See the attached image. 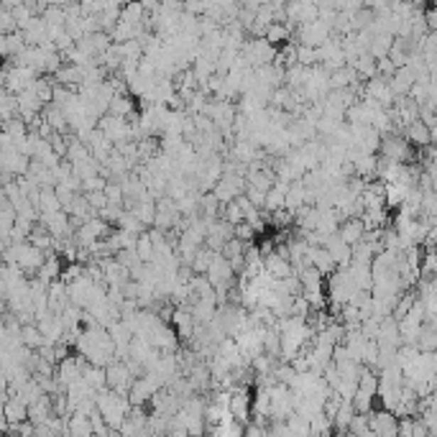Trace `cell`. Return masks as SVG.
<instances>
[{"instance_id": "4", "label": "cell", "mask_w": 437, "mask_h": 437, "mask_svg": "<svg viewBox=\"0 0 437 437\" xmlns=\"http://www.w3.org/2000/svg\"><path fill=\"white\" fill-rule=\"evenodd\" d=\"M401 419L389 409H374L371 412V432L376 437H399Z\"/></svg>"}, {"instance_id": "15", "label": "cell", "mask_w": 437, "mask_h": 437, "mask_svg": "<svg viewBox=\"0 0 437 437\" xmlns=\"http://www.w3.org/2000/svg\"><path fill=\"white\" fill-rule=\"evenodd\" d=\"M0 115H3V123L18 118V95L3 90V95H0Z\"/></svg>"}, {"instance_id": "16", "label": "cell", "mask_w": 437, "mask_h": 437, "mask_svg": "<svg viewBox=\"0 0 437 437\" xmlns=\"http://www.w3.org/2000/svg\"><path fill=\"white\" fill-rule=\"evenodd\" d=\"M21 340H23V345L28 350H38L46 342L44 335H41V330H38V325H26V328H21Z\"/></svg>"}, {"instance_id": "12", "label": "cell", "mask_w": 437, "mask_h": 437, "mask_svg": "<svg viewBox=\"0 0 437 437\" xmlns=\"http://www.w3.org/2000/svg\"><path fill=\"white\" fill-rule=\"evenodd\" d=\"M36 207H38V212H41V217L57 215V212L64 210L57 197V190H41V195H38V200H36Z\"/></svg>"}, {"instance_id": "6", "label": "cell", "mask_w": 437, "mask_h": 437, "mask_svg": "<svg viewBox=\"0 0 437 437\" xmlns=\"http://www.w3.org/2000/svg\"><path fill=\"white\" fill-rule=\"evenodd\" d=\"M307 259H310V266H315L317 271L323 274L325 279H330V276L338 271L335 259L328 254V248H325V246H320V248H312L310 246V256H307Z\"/></svg>"}, {"instance_id": "7", "label": "cell", "mask_w": 437, "mask_h": 437, "mask_svg": "<svg viewBox=\"0 0 437 437\" xmlns=\"http://www.w3.org/2000/svg\"><path fill=\"white\" fill-rule=\"evenodd\" d=\"M366 233H368V230H366V225H363L361 217H355V220H345V222H340V230H338V235H340L342 241L348 243L350 248L366 241Z\"/></svg>"}, {"instance_id": "5", "label": "cell", "mask_w": 437, "mask_h": 437, "mask_svg": "<svg viewBox=\"0 0 437 437\" xmlns=\"http://www.w3.org/2000/svg\"><path fill=\"white\" fill-rule=\"evenodd\" d=\"M3 417H6V427L23 425V422H28V404L21 401L18 396L6 399V404H3Z\"/></svg>"}, {"instance_id": "3", "label": "cell", "mask_w": 437, "mask_h": 437, "mask_svg": "<svg viewBox=\"0 0 437 437\" xmlns=\"http://www.w3.org/2000/svg\"><path fill=\"white\" fill-rule=\"evenodd\" d=\"M31 161L33 158L16 151V149H6V151L0 153V169H3V174H8V177H13V179L26 177L28 169H31Z\"/></svg>"}, {"instance_id": "18", "label": "cell", "mask_w": 437, "mask_h": 437, "mask_svg": "<svg viewBox=\"0 0 437 437\" xmlns=\"http://www.w3.org/2000/svg\"><path fill=\"white\" fill-rule=\"evenodd\" d=\"M210 435L212 437H246V430H243V425H238L235 419H228V422L217 425Z\"/></svg>"}, {"instance_id": "13", "label": "cell", "mask_w": 437, "mask_h": 437, "mask_svg": "<svg viewBox=\"0 0 437 437\" xmlns=\"http://www.w3.org/2000/svg\"><path fill=\"white\" fill-rule=\"evenodd\" d=\"M217 254L215 251H210L207 246H203L200 251H197L195 261H192V271L197 274V276H207V271L212 269V264H215Z\"/></svg>"}, {"instance_id": "10", "label": "cell", "mask_w": 437, "mask_h": 437, "mask_svg": "<svg viewBox=\"0 0 437 437\" xmlns=\"http://www.w3.org/2000/svg\"><path fill=\"white\" fill-rule=\"evenodd\" d=\"M404 139L409 141L412 146H417V149H427V146H432L430 126H427L425 121H414L412 126H406Z\"/></svg>"}, {"instance_id": "2", "label": "cell", "mask_w": 437, "mask_h": 437, "mask_svg": "<svg viewBox=\"0 0 437 437\" xmlns=\"http://www.w3.org/2000/svg\"><path fill=\"white\" fill-rule=\"evenodd\" d=\"M230 414L238 425H251L254 419V396L248 392V387H235L233 396H230Z\"/></svg>"}, {"instance_id": "20", "label": "cell", "mask_w": 437, "mask_h": 437, "mask_svg": "<svg viewBox=\"0 0 437 437\" xmlns=\"http://www.w3.org/2000/svg\"><path fill=\"white\" fill-rule=\"evenodd\" d=\"M235 238L243 243H254L256 238V230L248 225V222H241V225H235Z\"/></svg>"}, {"instance_id": "11", "label": "cell", "mask_w": 437, "mask_h": 437, "mask_svg": "<svg viewBox=\"0 0 437 437\" xmlns=\"http://www.w3.org/2000/svg\"><path fill=\"white\" fill-rule=\"evenodd\" d=\"M26 46H28V44H26L23 31H16V33H8V36H0V51H3L6 62H11V59L18 57Z\"/></svg>"}, {"instance_id": "9", "label": "cell", "mask_w": 437, "mask_h": 437, "mask_svg": "<svg viewBox=\"0 0 437 437\" xmlns=\"http://www.w3.org/2000/svg\"><path fill=\"white\" fill-rule=\"evenodd\" d=\"M67 432H70V437H95L92 417H87L82 412H72L67 417Z\"/></svg>"}, {"instance_id": "1", "label": "cell", "mask_w": 437, "mask_h": 437, "mask_svg": "<svg viewBox=\"0 0 437 437\" xmlns=\"http://www.w3.org/2000/svg\"><path fill=\"white\" fill-rule=\"evenodd\" d=\"M241 54L246 57V62L254 67V70H259V67H269V64L276 62V57H279V49L274 44H269L266 38H248L246 44H243Z\"/></svg>"}, {"instance_id": "19", "label": "cell", "mask_w": 437, "mask_h": 437, "mask_svg": "<svg viewBox=\"0 0 437 437\" xmlns=\"http://www.w3.org/2000/svg\"><path fill=\"white\" fill-rule=\"evenodd\" d=\"M243 254H246V243L238 241V238H233V241L225 243V248H222V256L228 261H235V259H243Z\"/></svg>"}, {"instance_id": "8", "label": "cell", "mask_w": 437, "mask_h": 437, "mask_svg": "<svg viewBox=\"0 0 437 437\" xmlns=\"http://www.w3.org/2000/svg\"><path fill=\"white\" fill-rule=\"evenodd\" d=\"M266 261V274L271 276V279L281 281V279H289V276H294V266H291V261L286 259V256L281 254H271Z\"/></svg>"}, {"instance_id": "17", "label": "cell", "mask_w": 437, "mask_h": 437, "mask_svg": "<svg viewBox=\"0 0 437 437\" xmlns=\"http://www.w3.org/2000/svg\"><path fill=\"white\" fill-rule=\"evenodd\" d=\"M136 113V102L131 95H115L113 105H110V115L115 118H128V115Z\"/></svg>"}, {"instance_id": "14", "label": "cell", "mask_w": 437, "mask_h": 437, "mask_svg": "<svg viewBox=\"0 0 437 437\" xmlns=\"http://www.w3.org/2000/svg\"><path fill=\"white\" fill-rule=\"evenodd\" d=\"M85 381H87L90 387L95 389L97 394L105 392L108 389V368H100V366H87L85 368Z\"/></svg>"}]
</instances>
